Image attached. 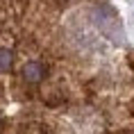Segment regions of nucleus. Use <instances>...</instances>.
<instances>
[{
  "mask_svg": "<svg viewBox=\"0 0 134 134\" xmlns=\"http://www.w3.org/2000/svg\"><path fill=\"white\" fill-rule=\"evenodd\" d=\"M46 73H48L46 64L36 62V59H32V62H27L23 66V80H25L27 84H39V82L46 77Z\"/></svg>",
  "mask_w": 134,
  "mask_h": 134,
  "instance_id": "1",
  "label": "nucleus"
},
{
  "mask_svg": "<svg viewBox=\"0 0 134 134\" xmlns=\"http://www.w3.org/2000/svg\"><path fill=\"white\" fill-rule=\"evenodd\" d=\"M12 64H14V52L9 48H0V73L9 71Z\"/></svg>",
  "mask_w": 134,
  "mask_h": 134,
  "instance_id": "2",
  "label": "nucleus"
}]
</instances>
